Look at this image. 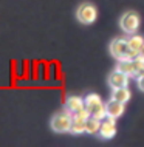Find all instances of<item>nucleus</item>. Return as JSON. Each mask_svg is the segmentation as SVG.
I'll return each mask as SVG.
<instances>
[{
	"label": "nucleus",
	"mask_w": 144,
	"mask_h": 147,
	"mask_svg": "<svg viewBox=\"0 0 144 147\" xmlns=\"http://www.w3.org/2000/svg\"><path fill=\"white\" fill-rule=\"evenodd\" d=\"M85 109L89 110L90 116L102 119L105 116V102L98 93H89L85 98Z\"/></svg>",
	"instance_id": "obj_1"
},
{
	"label": "nucleus",
	"mask_w": 144,
	"mask_h": 147,
	"mask_svg": "<svg viewBox=\"0 0 144 147\" xmlns=\"http://www.w3.org/2000/svg\"><path fill=\"white\" fill-rule=\"evenodd\" d=\"M71 121H73V115L70 112H64V113H57L51 118V129L56 133H67L70 132L71 127Z\"/></svg>",
	"instance_id": "obj_2"
},
{
	"label": "nucleus",
	"mask_w": 144,
	"mask_h": 147,
	"mask_svg": "<svg viewBox=\"0 0 144 147\" xmlns=\"http://www.w3.org/2000/svg\"><path fill=\"white\" fill-rule=\"evenodd\" d=\"M119 26L126 34H135L139 28V16L135 11H127L119 19Z\"/></svg>",
	"instance_id": "obj_3"
},
{
	"label": "nucleus",
	"mask_w": 144,
	"mask_h": 147,
	"mask_svg": "<svg viewBox=\"0 0 144 147\" xmlns=\"http://www.w3.org/2000/svg\"><path fill=\"white\" fill-rule=\"evenodd\" d=\"M109 50H110V54L113 56L116 61H122V59H129V42L127 39H122V37H118V39H113L109 45Z\"/></svg>",
	"instance_id": "obj_4"
},
{
	"label": "nucleus",
	"mask_w": 144,
	"mask_h": 147,
	"mask_svg": "<svg viewBox=\"0 0 144 147\" xmlns=\"http://www.w3.org/2000/svg\"><path fill=\"white\" fill-rule=\"evenodd\" d=\"M76 17H78V20L84 23V25H90V23H93L96 20V17H98V9H96L95 5H91V3H82V5H79L78 11H76Z\"/></svg>",
	"instance_id": "obj_5"
},
{
	"label": "nucleus",
	"mask_w": 144,
	"mask_h": 147,
	"mask_svg": "<svg viewBox=\"0 0 144 147\" xmlns=\"http://www.w3.org/2000/svg\"><path fill=\"white\" fill-rule=\"evenodd\" d=\"M98 135L102 140H112L116 135V118H112L105 115L101 119V129H99Z\"/></svg>",
	"instance_id": "obj_6"
},
{
	"label": "nucleus",
	"mask_w": 144,
	"mask_h": 147,
	"mask_svg": "<svg viewBox=\"0 0 144 147\" xmlns=\"http://www.w3.org/2000/svg\"><path fill=\"white\" fill-rule=\"evenodd\" d=\"M129 79L130 76L122 71H119L118 68H115L107 78V82H109L110 88H121V87H127L129 85Z\"/></svg>",
	"instance_id": "obj_7"
},
{
	"label": "nucleus",
	"mask_w": 144,
	"mask_h": 147,
	"mask_svg": "<svg viewBox=\"0 0 144 147\" xmlns=\"http://www.w3.org/2000/svg\"><path fill=\"white\" fill-rule=\"evenodd\" d=\"M124 110H126V104L121 101H116V99L110 98L109 101L105 102V115L107 116H112V118H119L122 116Z\"/></svg>",
	"instance_id": "obj_8"
},
{
	"label": "nucleus",
	"mask_w": 144,
	"mask_h": 147,
	"mask_svg": "<svg viewBox=\"0 0 144 147\" xmlns=\"http://www.w3.org/2000/svg\"><path fill=\"white\" fill-rule=\"evenodd\" d=\"M65 109L67 112H70L71 115L81 112L82 109H85V99L81 96H68L65 101Z\"/></svg>",
	"instance_id": "obj_9"
},
{
	"label": "nucleus",
	"mask_w": 144,
	"mask_h": 147,
	"mask_svg": "<svg viewBox=\"0 0 144 147\" xmlns=\"http://www.w3.org/2000/svg\"><path fill=\"white\" fill-rule=\"evenodd\" d=\"M116 101H121V102H129V99L132 98V93L129 90V87H121V88H112V96Z\"/></svg>",
	"instance_id": "obj_10"
},
{
	"label": "nucleus",
	"mask_w": 144,
	"mask_h": 147,
	"mask_svg": "<svg viewBox=\"0 0 144 147\" xmlns=\"http://www.w3.org/2000/svg\"><path fill=\"white\" fill-rule=\"evenodd\" d=\"M116 68L119 71H122V73L129 74L130 78L135 76V63H133L132 59H122V61H118Z\"/></svg>",
	"instance_id": "obj_11"
},
{
	"label": "nucleus",
	"mask_w": 144,
	"mask_h": 147,
	"mask_svg": "<svg viewBox=\"0 0 144 147\" xmlns=\"http://www.w3.org/2000/svg\"><path fill=\"white\" fill-rule=\"evenodd\" d=\"M99 129H101V119H99V118L90 116L85 121V133H89V135H98L99 133Z\"/></svg>",
	"instance_id": "obj_12"
},
{
	"label": "nucleus",
	"mask_w": 144,
	"mask_h": 147,
	"mask_svg": "<svg viewBox=\"0 0 144 147\" xmlns=\"http://www.w3.org/2000/svg\"><path fill=\"white\" fill-rule=\"evenodd\" d=\"M71 135H82L85 133V121L73 116V121H71V127H70V132Z\"/></svg>",
	"instance_id": "obj_13"
},
{
	"label": "nucleus",
	"mask_w": 144,
	"mask_h": 147,
	"mask_svg": "<svg viewBox=\"0 0 144 147\" xmlns=\"http://www.w3.org/2000/svg\"><path fill=\"white\" fill-rule=\"evenodd\" d=\"M127 42H129V47H130V48H133L135 51H138V53H139L141 47L144 45V37L135 33V34H130V36H129Z\"/></svg>",
	"instance_id": "obj_14"
},
{
	"label": "nucleus",
	"mask_w": 144,
	"mask_h": 147,
	"mask_svg": "<svg viewBox=\"0 0 144 147\" xmlns=\"http://www.w3.org/2000/svg\"><path fill=\"white\" fill-rule=\"evenodd\" d=\"M133 63H135V76L133 78H141L143 73H144V57L138 56L133 59Z\"/></svg>",
	"instance_id": "obj_15"
},
{
	"label": "nucleus",
	"mask_w": 144,
	"mask_h": 147,
	"mask_svg": "<svg viewBox=\"0 0 144 147\" xmlns=\"http://www.w3.org/2000/svg\"><path fill=\"white\" fill-rule=\"evenodd\" d=\"M137 84H138V88L141 90V91H144V76L137 79Z\"/></svg>",
	"instance_id": "obj_16"
},
{
	"label": "nucleus",
	"mask_w": 144,
	"mask_h": 147,
	"mask_svg": "<svg viewBox=\"0 0 144 147\" xmlns=\"http://www.w3.org/2000/svg\"><path fill=\"white\" fill-rule=\"evenodd\" d=\"M139 56H141V57H144V45L141 47V50H139Z\"/></svg>",
	"instance_id": "obj_17"
}]
</instances>
